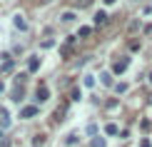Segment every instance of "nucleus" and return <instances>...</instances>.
I'll return each mask as SVG.
<instances>
[{
  "mask_svg": "<svg viewBox=\"0 0 152 147\" xmlns=\"http://www.w3.org/2000/svg\"><path fill=\"white\" fill-rule=\"evenodd\" d=\"M127 67H130V57H127V55H122L120 60H115V65H112V72H115V75H122Z\"/></svg>",
  "mask_w": 152,
  "mask_h": 147,
  "instance_id": "1",
  "label": "nucleus"
},
{
  "mask_svg": "<svg viewBox=\"0 0 152 147\" xmlns=\"http://www.w3.org/2000/svg\"><path fill=\"white\" fill-rule=\"evenodd\" d=\"M72 48H75V37H67V40L60 45V57H70L72 55Z\"/></svg>",
  "mask_w": 152,
  "mask_h": 147,
  "instance_id": "2",
  "label": "nucleus"
},
{
  "mask_svg": "<svg viewBox=\"0 0 152 147\" xmlns=\"http://www.w3.org/2000/svg\"><path fill=\"white\" fill-rule=\"evenodd\" d=\"M107 20H110V15H107L105 10L95 12V25H97V28H102V25H107Z\"/></svg>",
  "mask_w": 152,
  "mask_h": 147,
  "instance_id": "3",
  "label": "nucleus"
},
{
  "mask_svg": "<svg viewBox=\"0 0 152 147\" xmlns=\"http://www.w3.org/2000/svg\"><path fill=\"white\" fill-rule=\"evenodd\" d=\"M35 115H37V107H35V105H28V107H23V110H20V117H23V120L35 117Z\"/></svg>",
  "mask_w": 152,
  "mask_h": 147,
  "instance_id": "4",
  "label": "nucleus"
},
{
  "mask_svg": "<svg viewBox=\"0 0 152 147\" xmlns=\"http://www.w3.org/2000/svg\"><path fill=\"white\" fill-rule=\"evenodd\" d=\"M37 67H40V57H37V55H33V57L28 60V72H35Z\"/></svg>",
  "mask_w": 152,
  "mask_h": 147,
  "instance_id": "5",
  "label": "nucleus"
},
{
  "mask_svg": "<svg viewBox=\"0 0 152 147\" xmlns=\"http://www.w3.org/2000/svg\"><path fill=\"white\" fill-rule=\"evenodd\" d=\"M50 97V90H48V85H40V87H37V100H40V102H45Z\"/></svg>",
  "mask_w": 152,
  "mask_h": 147,
  "instance_id": "6",
  "label": "nucleus"
},
{
  "mask_svg": "<svg viewBox=\"0 0 152 147\" xmlns=\"http://www.w3.org/2000/svg\"><path fill=\"white\" fill-rule=\"evenodd\" d=\"M15 28H18V30H28V23H25L23 15H15Z\"/></svg>",
  "mask_w": 152,
  "mask_h": 147,
  "instance_id": "7",
  "label": "nucleus"
},
{
  "mask_svg": "<svg viewBox=\"0 0 152 147\" xmlns=\"http://www.w3.org/2000/svg\"><path fill=\"white\" fill-rule=\"evenodd\" d=\"M65 110H67V105H60L58 110H55V122H60V120H62V115H65Z\"/></svg>",
  "mask_w": 152,
  "mask_h": 147,
  "instance_id": "8",
  "label": "nucleus"
},
{
  "mask_svg": "<svg viewBox=\"0 0 152 147\" xmlns=\"http://www.w3.org/2000/svg\"><path fill=\"white\" fill-rule=\"evenodd\" d=\"M60 18H62V23H72V20H75V12H72V10H67V12H62Z\"/></svg>",
  "mask_w": 152,
  "mask_h": 147,
  "instance_id": "9",
  "label": "nucleus"
},
{
  "mask_svg": "<svg viewBox=\"0 0 152 147\" xmlns=\"http://www.w3.org/2000/svg\"><path fill=\"white\" fill-rule=\"evenodd\" d=\"M105 132H107V135H117V132H120V127H117L115 122H110V125L105 127Z\"/></svg>",
  "mask_w": 152,
  "mask_h": 147,
  "instance_id": "10",
  "label": "nucleus"
},
{
  "mask_svg": "<svg viewBox=\"0 0 152 147\" xmlns=\"http://www.w3.org/2000/svg\"><path fill=\"white\" fill-rule=\"evenodd\" d=\"M45 145V135H35V140H33V147H42Z\"/></svg>",
  "mask_w": 152,
  "mask_h": 147,
  "instance_id": "11",
  "label": "nucleus"
},
{
  "mask_svg": "<svg viewBox=\"0 0 152 147\" xmlns=\"http://www.w3.org/2000/svg\"><path fill=\"white\" fill-rule=\"evenodd\" d=\"M90 147H105V140H102V137H92Z\"/></svg>",
  "mask_w": 152,
  "mask_h": 147,
  "instance_id": "12",
  "label": "nucleus"
},
{
  "mask_svg": "<svg viewBox=\"0 0 152 147\" xmlns=\"http://www.w3.org/2000/svg\"><path fill=\"white\" fill-rule=\"evenodd\" d=\"M90 33H92V28H87V25H85V28H80V33H77V37H87Z\"/></svg>",
  "mask_w": 152,
  "mask_h": 147,
  "instance_id": "13",
  "label": "nucleus"
},
{
  "mask_svg": "<svg viewBox=\"0 0 152 147\" xmlns=\"http://www.w3.org/2000/svg\"><path fill=\"white\" fill-rule=\"evenodd\" d=\"M77 8H87V5H92V0H72Z\"/></svg>",
  "mask_w": 152,
  "mask_h": 147,
  "instance_id": "14",
  "label": "nucleus"
},
{
  "mask_svg": "<svg viewBox=\"0 0 152 147\" xmlns=\"http://www.w3.org/2000/svg\"><path fill=\"white\" fill-rule=\"evenodd\" d=\"M100 78H102V82H105V85H112V75H110V72H102Z\"/></svg>",
  "mask_w": 152,
  "mask_h": 147,
  "instance_id": "15",
  "label": "nucleus"
},
{
  "mask_svg": "<svg viewBox=\"0 0 152 147\" xmlns=\"http://www.w3.org/2000/svg\"><path fill=\"white\" fill-rule=\"evenodd\" d=\"M82 97V92H80V87H75V90L70 92V100H80Z\"/></svg>",
  "mask_w": 152,
  "mask_h": 147,
  "instance_id": "16",
  "label": "nucleus"
},
{
  "mask_svg": "<svg viewBox=\"0 0 152 147\" xmlns=\"http://www.w3.org/2000/svg\"><path fill=\"white\" fill-rule=\"evenodd\" d=\"M137 28H140V20H132V23H130V28H127V30H130V33H135V30H137Z\"/></svg>",
  "mask_w": 152,
  "mask_h": 147,
  "instance_id": "17",
  "label": "nucleus"
},
{
  "mask_svg": "<svg viewBox=\"0 0 152 147\" xmlns=\"http://www.w3.org/2000/svg\"><path fill=\"white\" fill-rule=\"evenodd\" d=\"M12 70V60H5V65H3V72H10Z\"/></svg>",
  "mask_w": 152,
  "mask_h": 147,
  "instance_id": "18",
  "label": "nucleus"
},
{
  "mask_svg": "<svg viewBox=\"0 0 152 147\" xmlns=\"http://www.w3.org/2000/svg\"><path fill=\"white\" fill-rule=\"evenodd\" d=\"M95 85V78H90V75H87V78H85V87H92Z\"/></svg>",
  "mask_w": 152,
  "mask_h": 147,
  "instance_id": "19",
  "label": "nucleus"
},
{
  "mask_svg": "<svg viewBox=\"0 0 152 147\" xmlns=\"http://www.w3.org/2000/svg\"><path fill=\"white\" fill-rule=\"evenodd\" d=\"M0 147H10V140H8V137H3V140H0Z\"/></svg>",
  "mask_w": 152,
  "mask_h": 147,
  "instance_id": "20",
  "label": "nucleus"
},
{
  "mask_svg": "<svg viewBox=\"0 0 152 147\" xmlns=\"http://www.w3.org/2000/svg\"><path fill=\"white\" fill-rule=\"evenodd\" d=\"M140 147H152V145H150V140H142V142H140Z\"/></svg>",
  "mask_w": 152,
  "mask_h": 147,
  "instance_id": "21",
  "label": "nucleus"
},
{
  "mask_svg": "<svg viewBox=\"0 0 152 147\" xmlns=\"http://www.w3.org/2000/svg\"><path fill=\"white\" fill-rule=\"evenodd\" d=\"M112 3H115V0H105V5H112Z\"/></svg>",
  "mask_w": 152,
  "mask_h": 147,
  "instance_id": "22",
  "label": "nucleus"
},
{
  "mask_svg": "<svg viewBox=\"0 0 152 147\" xmlns=\"http://www.w3.org/2000/svg\"><path fill=\"white\" fill-rule=\"evenodd\" d=\"M3 90H5V85H3V82H0V92H3Z\"/></svg>",
  "mask_w": 152,
  "mask_h": 147,
  "instance_id": "23",
  "label": "nucleus"
},
{
  "mask_svg": "<svg viewBox=\"0 0 152 147\" xmlns=\"http://www.w3.org/2000/svg\"><path fill=\"white\" fill-rule=\"evenodd\" d=\"M147 80H150V82H152V72H150V75H147Z\"/></svg>",
  "mask_w": 152,
  "mask_h": 147,
  "instance_id": "24",
  "label": "nucleus"
},
{
  "mask_svg": "<svg viewBox=\"0 0 152 147\" xmlns=\"http://www.w3.org/2000/svg\"><path fill=\"white\" fill-rule=\"evenodd\" d=\"M0 140H3V130H0Z\"/></svg>",
  "mask_w": 152,
  "mask_h": 147,
  "instance_id": "25",
  "label": "nucleus"
},
{
  "mask_svg": "<svg viewBox=\"0 0 152 147\" xmlns=\"http://www.w3.org/2000/svg\"><path fill=\"white\" fill-rule=\"evenodd\" d=\"M150 102H152V95H150Z\"/></svg>",
  "mask_w": 152,
  "mask_h": 147,
  "instance_id": "26",
  "label": "nucleus"
},
{
  "mask_svg": "<svg viewBox=\"0 0 152 147\" xmlns=\"http://www.w3.org/2000/svg\"><path fill=\"white\" fill-rule=\"evenodd\" d=\"M45 3H48V0H45Z\"/></svg>",
  "mask_w": 152,
  "mask_h": 147,
  "instance_id": "27",
  "label": "nucleus"
}]
</instances>
